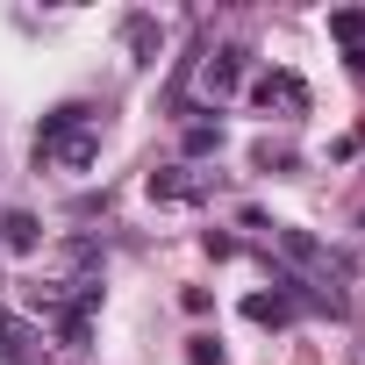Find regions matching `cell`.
Returning a JSON list of instances; mask_svg holds the SVG:
<instances>
[{
  "label": "cell",
  "instance_id": "obj_1",
  "mask_svg": "<svg viewBox=\"0 0 365 365\" xmlns=\"http://www.w3.org/2000/svg\"><path fill=\"white\" fill-rule=\"evenodd\" d=\"M251 108L265 122H301L315 108V93H308V79L294 65H265V72H251Z\"/></svg>",
  "mask_w": 365,
  "mask_h": 365
},
{
  "label": "cell",
  "instance_id": "obj_2",
  "mask_svg": "<svg viewBox=\"0 0 365 365\" xmlns=\"http://www.w3.org/2000/svg\"><path fill=\"white\" fill-rule=\"evenodd\" d=\"M215 187H222V172H201V165H158V172L143 179V194H150L158 208H201Z\"/></svg>",
  "mask_w": 365,
  "mask_h": 365
},
{
  "label": "cell",
  "instance_id": "obj_3",
  "mask_svg": "<svg viewBox=\"0 0 365 365\" xmlns=\"http://www.w3.org/2000/svg\"><path fill=\"white\" fill-rule=\"evenodd\" d=\"M43 165H51V172H72V179H86V172L101 165V122H93V129H72V136H58V143L36 158V172H43Z\"/></svg>",
  "mask_w": 365,
  "mask_h": 365
},
{
  "label": "cell",
  "instance_id": "obj_4",
  "mask_svg": "<svg viewBox=\"0 0 365 365\" xmlns=\"http://www.w3.org/2000/svg\"><path fill=\"white\" fill-rule=\"evenodd\" d=\"M0 365H43V329L22 308H0Z\"/></svg>",
  "mask_w": 365,
  "mask_h": 365
},
{
  "label": "cell",
  "instance_id": "obj_5",
  "mask_svg": "<svg viewBox=\"0 0 365 365\" xmlns=\"http://www.w3.org/2000/svg\"><path fill=\"white\" fill-rule=\"evenodd\" d=\"M115 36H122V51H129V65H136V72H150V65L165 58V22H158V15H143V8H136V15H122V29H115Z\"/></svg>",
  "mask_w": 365,
  "mask_h": 365
},
{
  "label": "cell",
  "instance_id": "obj_6",
  "mask_svg": "<svg viewBox=\"0 0 365 365\" xmlns=\"http://www.w3.org/2000/svg\"><path fill=\"white\" fill-rule=\"evenodd\" d=\"M93 122H101V108H93V101H58V108L36 122V158H43L58 136H72V129H93Z\"/></svg>",
  "mask_w": 365,
  "mask_h": 365
},
{
  "label": "cell",
  "instance_id": "obj_7",
  "mask_svg": "<svg viewBox=\"0 0 365 365\" xmlns=\"http://www.w3.org/2000/svg\"><path fill=\"white\" fill-rule=\"evenodd\" d=\"M0 251L36 258V251H43V215H29V208H0Z\"/></svg>",
  "mask_w": 365,
  "mask_h": 365
},
{
  "label": "cell",
  "instance_id": "obj_8",
  "mask_svg": "<svg viewBox=\"0 0 365 365\" xmlns=\"http://www.w3.org/2000/svg\"><path fill=\"white\" fill-rule=\"evenodd\" d=\"M222 143H230L222 115H201V122H187V136H179V150H187V165H201V158H222Z\"/></svg>",
  "mask_w": 365,
  "mask_h": 365
},
{
  "label": "cell",
  "instance_id": "obj_9",
  "mask_svg": "<svg viewBox=\"0 0 365 365\" xmlns=\"http://www.w3.org/2000/svg\"><path fill=\"white\" fill-rule=\"evenodd\" d=\"M251 172H272V179H287V172H301V150H294V143H272V136H265V143L251 150Z\"/></svg>",
  "mask_w": 365,
  "mask_h": 365
},
{
  "label": "cell",
  "instance_id": "obj_10",
  "mask_svg": "<svg viewBox=\"0 0 365 365\" xmlns=\"http://www.w3.org/2000/svg\"><path fill=\"white\" fill-rule=\"evenodd\" d=\"M329 36H336L344 51H358V43H365V8H336V15H329Z\"/></svg>",
  "mask_w": 365,
  "mask_h": 365
},
{
  "label": "cell",
  "instance_id": "obj_11",
  "mask_svg": "<svg viewBox=\"0 0 365 365\" xmlns=\"http://www.w3.org/2000/svg\"><path fill=\"white\" fill-rule=\"evenodd\" d=\"M187 365H222V344L201 329V336H187Z\"/></svg>",
  "mask_w": 365,
  "mask_h": 365
},
{
  "label": "cell",
  "instance_id": "obj_12",
  "mask_svg": "<svg viewBox=\"0 0 365 365\" xmlns=\"http://www.w3.org/2000/svg\"><path fill=\"white\" fill-rule=\"evenodd\" d=\"M201 251H208V258H237V251H244V244H237V237H230V230H208V237H201Z\"/></svg>",
  "mask_w": 365,
  "mask_h": 365
},
{
  "label": "cell",
  "instance_id": "obj_13",
  "mask_svg": "<svg viewBox=\"0 0 365 365\" xmlns=\"http://www.w3.org/2000/svg\"><path fill=\"white\" fill-rule=\"evenodd\" d=\"M179 308H187V315H208V308H215V294H208V287H187V294H179Z\"/></svg>",
  "mask_w": 365,
  "mask_h": 365
},
{
  "label": "cell",
  "instance_id": "obj_14",
  "mask_svg": "<svg viewBox=\"0 0 365 365\" xmlns=\"http://www.w3.org/2000/svg\"><path fill=\"white\" fill-rule=\"evenodd\" d=\"M344 65H351V79H365V43H358V51H344Z\"/></svg>",
  "mask_w": 365,
  "mask_h": 365
}]
</instances>
